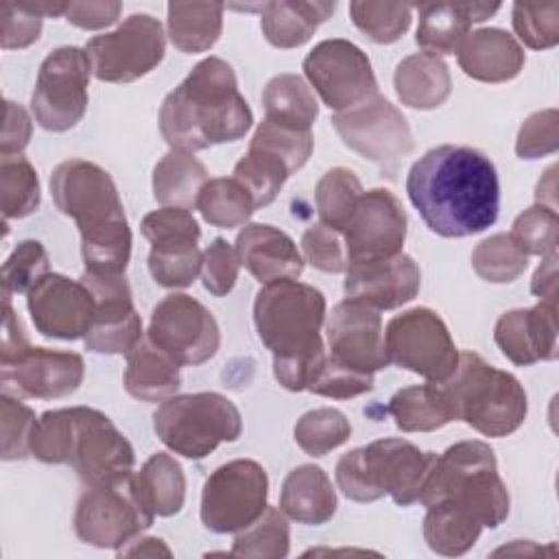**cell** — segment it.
<instances>
[{
	"instance_id": "f907efd6",
	"label": "cell",
	"mask_w": 559,
	"mask_h": 559,
	"mask_svg": "<svg viewBox=\"0 0 559 559\" xmlns=\"http://www.w3.org/2000/svg\"><path fill=\"white\" fill-rule=\"evenodd\" d=\"M37 417L31 406L22 404L11 393L0 395V430H2V461H17L31 454V437Z\"/></svg>"
},
{
	"instance_id": "ac0fdd59",
	"label": "cell",
	"mask_w": 559,
	"mask_h": 559,
	"mask_svg": "<svg viewBox=\"0 0 559 559\" xmlns=\"http://www.w3.org/2000/svg\"><path fill=\"white\" fill-rule=\"evenodd\" d=\"M129 480L111 487H87L76 502L74 531L76 537L96 548H122L140 537L153 524Z\"/></svg>"
},
{
	"instance_id": "f1b7e54d",
	"label": "cell",
	"mask_w": 559,
	"mask_h": 559,
	"mask_svg": "<svg viewBox=\"0 0 559 559\" xmlns=\"http://www.w3.org/2000/svg\"><path fill=\"white\" fill-rule=\"evenodd\" d=\"M179 362L159 349L148 336H142L127 352L124 389L142 402H164L177 395L181 384Z\"/></svg>"
},
{
	"instance_id": "ab89813d",
	"label": "cell",
	"mask_w": 559,
	"mask_h": 559,
	"mask_svg": "<svg viewBox=\"0 0 559 559\" xmlns=\"http://www.w3.org/2000/svg\"><path fill=\"white\" fill-rule=\"evenodd\" d=\"M288 550L290 528L286 515L277 507H266L255 522L236 533L229 555L251 559H282L288 555Z\"/></svg>"
},
{
	"instance_id": "d6a6232c",
	"label": "cell",
	"mask_w": 559,
	"mask_h": 559,
	"mask_svg": "<svg viewBox=\"0 0 559 559\" xmlns=\"http://www.w3.org/2000/svg\"><path fill=\"white\" fill-rule=\"evenodd\" d=\"M205 183V166L188 151L170 148L153 168V197L162 207H197L199 192Z\"/></svg>"
},
{
	"instance_id": "9f6ffc18",
	"label": "cell",
	"mask_w": 559,
	"mask_h": 559,
	"mask_svg": "<svg viewBox=\"0 0 559 559\" xmlns=\"http://www.w3.org/2000/svg\"><path fill=\"white\" fill-rule=\"evenodd\" d=\"M559 146V114L555 107L531 114L518 133L515 153L522 159H537L555 153Z\"/></svg>"
},
{
	"instance_id": "7a4b0ae2",
	"label": "cell",
	"mask_w": 559,
	"mask_h": 559,
	"mask_svg": "<svg viewBox=\"0 0 559 559\" xmlns=\"http://www.w3.org/2000/svg\"><path fill=\"white\" fill-rule=\"evenodd\" d=\"M253 114L238 92L227 61L207 57L175 87L159 107V131L170 148L203 151L236 142L251 129Z\"/></svg>"
},
{
	"instance_id": "484cf974",
	"label": "cell",
	"mask_w": 559,
	"mask_h": 559,
	"mask_svg": "<svg viewBox=\"0 0 559 559\" xmlns=\"http://www.w3.org/2000/svg\"><path fill=\"white\" fill-rule=\"evenodd\" d=\"M236 253L240 264L260 282L297 280L304 271V258L295 240L266 223H247L236 236Z\"/></svg>"
},
{
	"instance_id": "91938a15",
	"label": "cell",
	"mask_w": 559,
	"mask_h": 559,
	"mask_svg": "<svg viewBox=\"0 0 559 559\" xmlns=\"http://www.w3.org/2000/svg\"><path fill=\"white\" fill-rule=\"evenodd\" d=\"M33 133V122L28 111L13 100H4V127H2V140H0V155H22Z\"/></svg>"
},
{
	"instance_id": "e0dca14e",
	"label": "cell",
	"mask_w": 559,
	"mask_h": 559,
	"mask_svg": "<svg viewBox=\"0 0 559 559\" xmlns=\"http://www.w3.org/2000/svg\"><path fill=\"white\" fill-rule=\"evenodd\" d=\"M332 127L345 146L380 166H393L415 146L406 118L380 94L334 114Z\"/></svg>"
},
{
	"instance_id": "6f0895ef",
	"label": "cell",
	"mask_w": 559,
	"mask_h": 559,
	"mask_svg": "<svg viewBox=\"0 0 559 559\" xmlns=\"http://www.w3.org/2000/svg\"><path fill=\"white\" fill-rule=\"evenodd\" d=\"M301 249L306 262L323 273H343L347 269V253L343 236L323 223L312 225L301 236Z\"/></svg>"
},
{
	"instance_id": "4dcf8cb0",
	"label": "cell",
	"mask_w": 559,
	"mask_h": 559,
	"mask_svg": "<svg viewBox=\"0 0 559 559\" xmlns=\"http://www.w3.org/2000/svg\"><path fill=\"white\" fill-rule=\"evenodd\" d=\"M336 9V2H306L280 0L262 4V35L275 48L304 46L319 24H323Z\"/></svg>"
},
{
	"instance_id": "3957f363",
	"label": "cell",
	"mask_w": 559,
	"mask_h": 559,
	"mask_svg": "<svg viewBox=\"0 0 559 559\" xmlns=\"http://www.w3.org/2000/svg\"><path fill=\"white\" fill-rule=\"evenodd\" d=\"M57 210L76 221L85 271L122 275L131 258V229L111 175L94 162L66 159L50 175Z\"/></svg>"
},
{
	"instance_id": "6da1fadb",
	"label": "cell",
	"mask_w": 559,
	"mask_h": 559,
	"mask_svg": "<svg viewBox=\"0 0 559 559\" xmlns=\"http://www.w3.org/2000/svg\"><path fill=\"white\" fill-rule=\"evenodd\" d=\"M406 194L426 227L443 238L480 234L500 210L496 166L472 146L441 144L426 151L408 170Z\"/></svg>"
},
{
	"instance_id": "be15d7a7",
	"label": "cell",
	"mask_w": 559,
	"mask_h": 559,
	"mask_svg": "<svg viewBox=\"0 0 559 559\" xmlns=\"http://www.w3.org/2000/svg\"><path fill=\"white\" fill-rule=\"evenodd\" d=\"M531 293L542 301H557V251L544 255L531 280Z\"/></svg>"
},
{
	"instance_id": "7c38bea8",
	"label": "cell",
	"mask_w": 559,
	"mask_h": 559,
	"mask_svg": "<svg viewBox=\"0 0 559 559\" xmlns=\"http://www.w3.org/2000/svg\"><path fill=\"white\" fill-rule=\"evenodd\" d=\"M135 452L114 421L87 406H72V439L68 465L85 487H111L127 483L133 474Z\"/></svg>"
},
{
	"instance_id": "74e56055",
	"label": "cell",
	"mask_w": 559,
	"mask_h": 559,
	"mask_svg": "<svg viewBox=\"0 0 559 559\" xmlns=\"http://www.w3.org/2000/svg\"><path fill=\"white\" fill-rule=\"evenodd\" d=\"M262 105L266 111L264 118L297 129H310L319 116V103L312 90L297 74L273 76L262 92Z\"/></svg>"
},
{
	"instance_id": "52a82bcc",
	"label": "cell",
	"mask_w": 559,
	"mask_h": 559,
	"mask_svg": "<svg viewBox=\"0 0 559 559\" xmlns=\"http://www.w3.org/2000/svg\"><path fill=\"white\" fill-rule=\"evenodd\" d=\"M435 456L406 439H378L338 459L336 485L354 502H373L389 493L395 504L408 507L419 502Z\"/></svg>"
},
{
	"instance_id": "ba28073f",
	"label": "cell",
	"mask_w": 559,
	"mask_h": 559,
	"mask_svg": "<svg viewBox=\"0 0 559 559\" xmlns=\"http://www.w3.org/2000/svg\"><path fill=\"white\" fill-rule=\"evenodd\" d=\"M157 439L186 459L199 461L242 432L238 406L214 391L173 395L153 413Z\"/></svg>"
},
{
	"instance_id": "f6af8a7d",
	"label": "cell",
	"mask_w": 559,
	"mask_h": 559,
	"mask_svg": "<svg viewBox=\"0 0 559 559\" xmlns=\"http://www.w3.org/2000/svg\"><path fill=\"white\" fill-rule=\"evenodd\" d=\"M295 441L310 456H323L343 445L352 435V424L338 408L321 406L304 413L295 424Z\"/></svg>"
},
{
	"instance_id": "d4e9b609",
	"label": "cell",
	"mask_w": 559,
	"mask_h": 559,
	"mask_svg": "<svg viewBox=\"0 0 559 559\" xmlns=\"http://www.w3.org/2000/svg\"><path fill=\"white\" fill-rule=\"evenodd\" d=\"M557 301L504 312L493 328L500 352L520 367L557 358Z\"/></svg>"
},
{
	"instance_id": "277c9868",
	"label": "cell",
	"mask_w": 559,
	"mask_h": 559,
	"mask_svg": "<svg viewBox=\"0 0 559 559\" xmlns=\"http://www.w3.org/2000/svg\"><path fill=\"white\" fill-rule=\"evenodd\" d=\"M441 500L469 511L489 528L509 518V491L498 474L496 454L485 441H459L435 456L419 502L430 507Z\"/></svg>"
},
{
	"instance_id": "d6986e66",
	"label": "cell",
	"mask_w": 559,
	"mask_h": 559,
	"mask_svg": "<svg viewBox=\"0 0 559 559\" xmlns=\"http://www.w3.org/2000/svg\"><path fill=\"white\" fill-rule=\"evenodd\" d=\"M341 236L347 264L393 258L402 253L406 240V212L391 190H367L358 197Z\"/></svg>"
},
{
	"instance_id": "680465c9",
	"label": "cell",
	"mask_w": 559,
	"mask_h": 559,
	"mask_svg": "<svg viewBox=\"0 0 559 559\" xmlns=\"http://www.w3.org/2000/svg\"><path fill=\"white\" fill-rule=\"evenodd\" d=\"M0 15H2V48L4 50L28 48L31 44H35L39 39L44 17L26 11L22 4H11V2L0 4Z\"/></svg>"
},
{
	"instance_id": "816d5d0a",
	"label": "cell",
	"mask_w": 559,
	"mask_h": 559,
	"mask_svg": "<svg viewBox=\"0 0 559 559\" xmlns=\"http://www.w3.org/2000/svg\"><path fill=\"white\" fill-rule=\"evenodd\" d=\"M513 31L533 50H546L559 41V2L513 4Z\"/></svg>"
},
{
	"instance_id": "60d3db41",
	"label": "cell",
	"mask_w": 559,
	"mask_h": 559,
	"mask_svg": "<svg viewBox=\"0 0 559 559\" xmlns=\"http://www.w3.org/2000/svg\"><path fill=\"white\" fill-rule=\"evenodd\" d=\"M37 170L24 155L0 157V207L4 223L24 218L39 207Z\"/></svg>"
},
{
	"instance_id": "836d02e7",
	"label": "cell",
	"mask_w": 559,
	"mask_h": 559,
	"mask_svg": "<svg viewBox=\"0 0 559 559\" xmlns=\"http://www.w3.org/2000/svg\"><path fill=\"white\" fill-rule=\"evenodd\" d=\"M386 411L404 432H430L454 421V413L441 382L400 389L389 400Z\"/></svg>"
},
{
	"instance_id": "db71d44e",
	"label": "cell",
	"mask_w": 559,
	"mask_h": 559,
	"mask_svg": "<svg viewBox=\"0 0 559 559\" xmlns=\"http://www.w3.org/2000/svg\"><path fill=\"white\" fill-rule=\"evenodd\" d=\"M371 389H373V373L354 371V369L345 367L343 362H338L336 358L325 354L323 362L317 367L306 391H312V393L325 395V397H334V400H349V397H358Z\"/></svg>"
},
{
	"instance_id": "94428289",
	"label": "cell",
	"mask_w": 559,
	"mask_h": 559,
	"mask_svg": "<svg viewBox=\"0 0 559 559\" xmlns=\"http://www.w3.org/2000/svg\"><path fill=\"white\" fill-rule=\"evenodd\" d=\"M122 13L120 2H68L66 20L83 31H98L111 26Z\"/></svg>"
},
{
	"instance_id": "d590c367",
	"label": "cell",
	"mask_w": 559,
	"mask_h": 559,
	"mask_svg": "<svg viewBox=\"0 0 559 559\" xmlns=\"http://www.w3.org/2000/svg\"><path fill=\"white\" fill-rule=\"evenodd\" d=\"M223 9L216 2H170L168 37L173 46L186 55L210 50L223 31Z\"/></svg>"
},
{
	"instance_id": "2e32d148",
	"label": "cell",
	"mask_w": 559,
	"mask_h": 559,
	"mask_svg": "<svg viewBox=\"0 0 559 559\" xmlns=\"http://www.w3.org/2000/svg\"><path fill=\"white\" fill-rule=\"evenodd\" d=\"M146 336L179 365L188 367L207 362L221 345V330L214 314L183 293L166 295L153 308Z\"/></svg>"
},
{
	"instance_id": "4fadbf2b",
	"label": "cell",
	"mask_w": 559,
	"mask_h": 559,
	"mask_svg": "<svg viewBox=\"0 0 559 559\" xmlns=\"http://www.w3.org/2000/svg\"><path fill=\"white\" fill-rule=\"evenodd\" d=\"M269 478L251 459H236L216 467L201 491V522L212 533H238L266 509Z\"/></svg>"
},
{
	"instance_id": "ee69618b",
	"label": "cell",
	"mask_w": 559,
	"mask_h": 559,
	"mask_svg": "<svg viewBox=\"0 0 559 559\" xmlns=\"http://www.w3.org/2000/svg\"><path fill=\"white\" fill-rule=\"evenodd\" d=\"M472 266L485 282L509 284L526 271L528 255L509 234H493L476 245L472 251Z\"/></svg>"
},
{
	"instance_id": "9c48e42d",
	"label": "cell",
	"mask_w": 559,
	"mask_h": 559,
	"mask_svg": "<svg viewBox=\"0 0 559 559\" xmlns=\"http://www.w3.org/2000/svg\"><path fill=\"white\" fill-rule=\"evenodd\" d=\"M389 362L424 376L428 382L448 380L459 365V349L443 319L430 308L395 314L384 330Z\"/></svg>"
},
{
	"instance_id": "bcb514c9",
	"label": "cell",
	"mask_w": 559,
	"mask_h": 559,
	"mask_svg": "<svg viewBox=\"0 0 559 559\" xmlns=\"http://www.w3.org/2000/svg\"><path fill=\"white\" fill-rule=\"evenodd\" d=\"M249 146L275 155L286 164V168L293 175L310 159L314 148V138L310 129H297V127H288V124L264 118L258 124Z\"/></svg>"
},
{
	"instance_id": "b9f144b4",
	"label": "cell",
	"mask_w": 559,
	"mask_h": 559,
	"mask_svg": "<svg viewBox=\"0 0 559 559\" xmlns=\"http://www.w3.org/2000/svg\"><path fill=\"white\" fill-rule=\"evenodd\" d=\"M362 192L365 190L354 170L345 166H334L325 170L314 190V201H317V212L321 223L341 234Z\"/></svg>"
},
{
	"instance_id": "44dd1931",
	"label": "cell",
	"mask_w": 559,
	"mask_h": 559,
	"mask_svg": "<svg viewBox=\"0 0 559 559\" xmlns=\"http://www.w3.org/2000/svg\"><path fill=\"white\" fill-rule=\"evenodd\" d=\"M330 356L360 373H376L389 367L380 310L358 299L338 301L325 319Z\"/></svg>"
},
{
	"instance_id": "e7e4bbea",
	"label": "cell",
	"mask_w": 559,
	"mask_h": 559,
	"mask_svg": "<svg viewBox=\"0 0 559 559\" xmlns=\"http://www.w3.org/2000/svg\"><path fill=\"white\" fill-rule=\"evenodd\" d=\"M116 552L120 557L122 555H148V557L164 555V557H170V548L159 537H135V539L129 542V546H122Z\"/></svg>"
},
{
	"instance_id": "4316f807",
	"label": "cell",
	"mask_w": 559,
	"mask_h": 559,
	"mask_svg": "<svg viewBox=\"0 0 559 559\" xmlns=\"http://www.w3.org/2000/svg\"><path fill=\"white\" fill-rule=\"evenodd\" d=\"M461 70L483 83H504L524 68L520 41L502 28H478L465 37L459 52Z\"/></svg>"
},
{
	"instance_id": "7bdbcfd3",
	"label": "cell",
	"mask_w": 559,
	"mask_h": 559,
	"mask_svg": "<svg viewBox=\"0 0 559 559\" xmlns=\"http://www.w3.org/2000/svg\"><path fill=\"white\" fill-rule=\"evenodd\" d=\"M290 170L282 159L260 148H251L234 166V179L249 192L255 210L275 201Z\"/></svg>"
},
{
	"instance_id": "8d00e7d4",
	"label": "cell",
	"mask_w": 559,
	"mask_h": 559,
	"mask_svg": "<svg viewBox=\"0 0 559 559\" xmlns=\"http://www.w3.org/2000/svg\"><path fill=\"white\" fill-rule=\"evenodd\" d=\"M424 518V539L428 548L443 557H459L465 555L476 539L480 537V531L485 528L469 511L452 504V502H435L426 507Z\"/></svg>"
},
{
	"instance_id": "f35d334b",
	"label": "cell",
	"mask_w": 559,
	"mask_h": 559,
	"mask_svg": "<svg viewBox=\"0 0 559 559\" xmlns=\"http://www.w3.org/2000/svg\"><path fill=\"white\" fill-rule=\"evenodd\" d=\"M197 210L201 212L205 223L231 229L247 225V221L255 212V205L249 192L234 177H214L207 179V183L201 188Z\"/></svg>"
},
{
	"instance_id": "83f0119b",
	"label": "cell",
	"mask_w": 559,
	"mask_h": 559,
	"mask_svg": "<svg viewBox=\"0 0 559 559\" xmlns=\"http://www.w3.org/2000/svg\"><path fill=\"white\" fill-rule=\"evenodd\" d=\"M280 509L299 524H325L336 513V491L330 476L319 465H297L282 483Z\"/></svg>"
},
{
	"instance_id": "03108f58",
	"label": "cell",
	"mask_w": 559,
	"mask_h": 559,
	"mask_svg": "<svg viewBox=\"0 0 559 559\" xmlns=\"http://www.w3.org/2000/svg\"><path fill=\"white\" fill-rule=\"evenodd\" d=\"M555 173H557V166H550V168L544 173V177L539 179L537 190H535L537 203H539V205H546V207H550V210H557V199H555V190H557V186H555Z\"/></svg>"
},
{
	"instance_id": "1f68e13d",
	"label": "cell",
	"mask_w": 559,
	"mask_h": 559,
	"mask_svg": "<svg viewBox=\"0 0 559 559\" xmlns=\"http://www.w3.org/2000/svg\"><path fill=\"white\" fill-rule=\"evenodd\" d=\"M393 83L397 98L411 109L441 107L452 92L448 66L439 57L426 52L404 57L395 68Z\"/></svg>"
},
{
	"instance_id": "e575fe53",
	"label": "cell",
	"mask_w": 559,
	"mask_h": 559,
	"mask_svg": "<svg viewBox=\"0 0 559 559\" xmlns=\"http://www.w3.org/2000/svg\"><path fill=\"white\" fill-rule=\"evenodd\" d=\"M419 26L415 41L421 52L441 57L459 52L461 44L469 35L472 11L469 2H450V4H419Z\"/></svg>"
},
{
	"instance_id": "f5cc1de1",
	"label": "cell",
	"mask_w": 559,
	"mask_h": 559,
	"mask_svg": "<svg viewBox=\"0 0 559 559\" xmlns=\"http://www.w3.org/2000/svg\"><path fill=\"white\" fill-rule=\"evenodd\" d=\"M72 439V408L41 413L31 437V456L41 463H68Z\"/></svg>"
},
{
	"instance_id": "8fae6325",
	"label": "cell",
	"mask_w": 559,
	"mask_h": 559,
	"mask_svg": "<svg viewBox=\"0 0 559 559\" xmlns=\"http://www.w3.org/2000/svg\"><path fill=\"white\" fill-rule=\"evenodd\" d=\"M85 52L98 81L131 83L162 63L166 35L157 17L133 13L116 31L92 37Z\"/></svg>"
},
{
	"instance_id": "f546056e",
	"label": "cell",
	"mask_w": 559,
	"mask_h": 559,
	"mask_svg": "<svg viewBox=\"0 0 559 559\" xmlns=\"http://www.w3.org/2000/svg\"><path fill=\"white\" fill-rule=\"evenodd\" d=\"M131 491L142 509L153 518H170L186 500V476L179 461L166 452H155L140 472L129 478Z\"/></svg>"
},
{
	"instance_id": "7402d4cb",
	"label": "cell",
	"mask_w": 559,
	"mask_h": 559,
	"mask_svg": "<svg viewBox=\"0 0 559 559\" xmlns=\"http://www.w3.org/2000/svg\"><path fill=\"white\" fill-rule=\"evenodd\" d=\"M26 308L33 325L48 338H85L94 319V297L79 280L61 273L44 275L26 295Z\"/></svg>"
},
{
	"instance_id": "ffe728a7",
	"label": "cell",
	"mask_w": 559,
	"mask_h": 559,
	"mask_svg": "<svg viewBox=\"0 0 559 559\" xmlns=\"http://www.w3.org/2000/svg\"><path fill=\"white\" fill-rule=\"evenodd\" d=\"M94 297V319L85 334V349L94 354H124L142 338V319L122 275L83 271L79 277Z\"/></svg>"
},
{
	"instance_id": "5b68a950",
	"label": "cell",
	"mask_w": 559,
	"mask_h": 559,
	"mask_svg": "<svg viewBox=\"0 0 559 559\" xmlns=\"http://www.w3.org/2000/svg\"><path fill=\"white\" fill-rule=\"evenodd\" d=\"M325 297L319 288L277 280L264 284L253 301V323L260 341L273 354V365L308 362L325 354L321 325Z\"/></svg>"
},
{
	"instance_id": "cb8c5ba5",
	"label": "cell",
	"mask_w": 559,
	"mask_h": 559,
	"mask_svg": "<svg viewBox=\"0 0 559 559\" xmlns=\"http://www.w3.org/2000/svg\"><path fill=\"white\" fill-rule=\"evenodd\" d=\"M421 286V271L417 262L397 253L386 260L356 262L345 269V295L376 310H393L413 301Z\"/></svg>"
},
{
	"instance_id": "30bf717a",
	"label": "cell",
	"mask_w": 559,
	"mask_h": 559,
	"mask_svg": "<svg viewBox=\"0 0 559 559\" xmlns=\"http://www.w3.org/2000/svg\"><path fill=\"white\" fill-rule=\"evenodd\" d=\"M92 66L85 48H55L39 66L31 111L46 131L61 133L72 129L87 109Z\"/></svg>"
},
{
	"instance_id": "7dc6e473",
	"label": "cell",
	"mask_w": 559,
	"mask_h": 559,
	"mask_svg": "<svg viewBox=\"0 0 559 559\" xmlns=\"http://www.w3.org/2000/svg\"><path fill=\"white\" fill-rule=\"evenodd\" d=\"M352 22L376 44L397 41L411 26L413 7L397 2H352Z\"/></svg>"
},
{
	"instance_id": "11a10c76",
	"label": "cell",
	"mask_w": 559,
	"mask_h": 559,
	"mask_svg": "<svg viewBox=\"0 0 559 559\" xmlns=\"http://www.w3.org/2000/svg\"><path fill=\"white\" fill-rule=\"evenodd\" d=\"M238 271L240 258L236 253V247H231L225 238H214L201 258L203 288L214 297H225L236 286Z\"/></svg>"
},
{
	"instance_id": "c3c4849f",
	"label": "cell",
	"mask_w": 559,
	"mask_h": 559,
	"mask_svg": "<svg viewBox=\"0 0 559 559\" xmlns=\"http://www.w3.org/2000/svg\"><path fill=\"white\" fill-rule=\"evenodd\" d=\"M48 253L39 240H22L2 264V299L31 293L50 271Z\"/></svg>"
},
{
	"instance_id": "6125c7cd",
	"label": "cell",
	"mask_w": 559,
	"mask_h": 559,
	"mask_svg": "<svg viewBox=\"0 0 559 559\" xmlns=\"http://www.w3.org/2000/svg\"><path fill=\"white\" fill-rule=\"evenodd\" d=\"M31 347L28 334L11 308V299H2V341H0V365L13 362Z\"/></svg>"
},
{
	"instance_id": "603a6c76",
	"label": "cell",
	"mask_w": 559,
	"mask_h": 559,
	"mask_svg": "<svg viewBox=\"0 0 559 559\" xmlns=\"http://www.w3.org/2000/svg\"><path fill=\"white\" fill-rule=\"evenodd\" d=\"M85 365L76 352L28 347L9 365H0L2 393L15 397L59 400L72 395L83 382Z\"/></svg>"
},
{
	"instance_id": "681fc988",
	"label": "cell",
	"mask_w": 559,
	"mask_h": 559,
	"mask_svg": "<svg viewBox=\"0 0 559 559\" xmlns=\"http://www.w3.org/2000/svg\"><path fill=\"white\" fill-rule=\"evenodd\" d=\"M557 231H559L557 210L535 203L513 221L509 236L526 255L544 258L557 251Z\"/></svg>"
},
{
	"instance_id": "9a60e30c",
	"label": "cell",
	"mask_w": 559,
	"mask_h": 559,
	"mask_svg": "<svg viewBox=\"0 0 559 559\" xmlns=\"http://www.w3.org/2000/svg\"><path fill=\"white\" fill-rule=\"evenodd\" d=\"M304 74L330 109L347 111L378 94L369 57L347 39H323L304 59Z\"/></svg>"
},
{
	"instance_id": "8992f818",
	"label": "cell",
	"mask_w": 559,
	"mask_h": 559,
	"mask_svg": "<svg viewBox=\"0 0 559 559\" xmlns=\"http://www.w3.org/2000/svg\"><path fill=\"white\" fill-rule=\"evenodd\" d=\"M441 386L454 421H465L485 437H507L526 419L528 400L520 380L474 352H459V365Z\"/></svg>"
},
{
	"instance_id": "5bb4252c",
	"label": "cell",
	"mask_w": 559,
	"mask_h": 559,
	"mask_svg": "<svg viewBox=\"0 0 559 559\" xmlns=\"http://www.w3.org/2000/svg\"><path fill=\"white\" fill-rule=\"evenodd\" d=\"M151 242L148 273L164 288H186L201 273V227L190 210L159 207L140 223Z\"/></svg>"
}]
</instances>
